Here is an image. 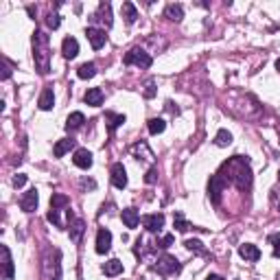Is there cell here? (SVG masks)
Masks as SVG:
<instances>
[{
	"label": "cell",
	"instance_id": "6da1fadb",
	"mask_svg": "<svg viewBox=\"0 0 280 280\" xmlns=\"http://www.w3.org/2000/svg\"><path fill=\"white\" fill-rule=\"evenodd\" d=\"M223 182L234 184L239 190H248L252 186V169H250V160L243 156H234L228 162H223L221 171L217 173Z\"/></svg>",
	"mask_w": 280,
	"mask_h": 280
},
{
	"label": "cell",
	"instance_id": "7a4b0ae2",
	"mask_svg": "<svg viewBox=\"0 0 280 280\" xmlns=\"http://www.w3.org/2000/svg\"><path fill=\"white\" fill-rule=\"evenodd\" d=\"M33 62L40 75H48L51 70V48H48V35L44 31L33 33Z\"/></svg>",
	"mask_w": 280,
	"mask_h": 280
},
{
	"label": "cell",
	"instance_id": "3957f363",
	"mask_svg": "<svg viewBox=\"0 0 280 280\" xmlns=\"http://www.w3.org/2000/svg\"><path fill=\"white\" fill-rule=\"evenodd\" d=\"M44 280H62V254L59 250H48L44 254Z\"/></svg>",
	"mask_w": 280,
	"mask_h": 280
},
{
	"label": "cell",
	"instance_id": "277c9868",
	"mask_svg": "<svg viewBox=\"0 0 280 280\" xmlns=\"http://www.w3.org/2000/svg\"><path fill=\"white\" fill-rule=\"evenodd\" d=\"M125 64L127 66H138V68H149L151 66V55L145 53L142 48H131V51L125 55Z\"/></svg>",
	"mask_w": 280,
	"mask_h": 280
},
{
	"label": "cell",
	"instance_id": "5b68a950",
	"mask_svg": "<svg viewBox=\"0 0 280 280\" xmlns=\"http://www.w3.org/2000/svg\"><path fill=\"white\" fill-rule=\"evenodd\" d=\"M153 270L160 274V276H171V274H178L182 270V265H180V261L173 259V256H162V259L153 265Z\"/></svg>",
	"mask_w": 280,
	"mask_h": 280
},
{
	"label": "cell",
	"instance_id": "8992f818",
	"mask_svg": "<svg viewBox=\"0 0 280 280\" xmlns=\"http://www.w3.org/2000/svg\"><path fill=\"white\" fill-rule=\"evenodd\" d=\"M86 35H88V40H90V44H92V48H94V51L103 48V46H105V42H107V35H105V31H103V29L88 26V29H86Z\"/></svg>",
	"mask_w": 280,
	"mask_h": 280
},
{
	"label": "cell",
	"instance_id": "52a82bcc",
	"mask_svg": "<svg viewBox=\"0 0 280 280\" xmlns=\"http://www.w3.org/2000/svg\"><path fill=\"white\" fill-rule=\"evenodd\" d=\"M226 188V182H223L219 175H212L210 182H208V195H210L212 204H219L221 201V190Z\"/></svg>",
	"mask_w": 280,
	"mask_h": 280
},
{
	"label": "cell",
	"instance_id": "ba28073f",
	"mask_svg": "<svg viewBox=\"0 0 280 280\" xmlns=\"http://www.w3.org/2000/svg\"><path fill=\"white\" fill-rule=\"evenodd\" d=\"M109 248H112V232L101 228L96 234V254H107Z\"/></svg>",
	"mask_w": 280,
	"mask_h": 280
},
{
	"label": "cell",
	"instance_id": "9c48e42d",
	"mask_svg": "<svg viewBox=\"0 0 280 280\" xmlns=\"http://www.w3.org/2000/svg\"><path fill=\"white\" fill-rule=\"evenodd\" d=\"M37 201H40V195H37V190L35 188H31V190H26L24 195H22V199H20V208L24 212H33L37 208Z\"/></svg>",
	"mask_w": 280,
	"mask_h": 280
},
{
	"label": "cell",
	"instance_id": "30bf717a",
	"mask_svg": "<svg viewBox=\"0 0 280 280\" xmlns=\"http://www.w3.org/2000/svg\"><path fill=\"white\" fill-rule=\"evenodd\" d=\"M112 184L116 186V188H120V190L127 186V171H125V167L120 162H116L112 167Z\"/></svg>",
	"mask_w": 280,
	"mask_h": 280
},
{
	"label": "cell",
	"instance_id": "8fae6325",
	"mask_svg": "<svg viewBox=\"0 0 280 280\" xmlns=\"http://www.w3.org/2000/svg\"><path fill=\"white\" fill-rule=\"evenodd\" d=\"M142 223H145V228L149 230V232H160L162 226H164V215H147L142 217Z\"/></svg>",
	"mask_w": 280,
	"mask_h": 280
},
{
	"label": "cell",
	"instance_id": "7c38bea8",
	"mask_svg": "<svg viewBox=\"0 0 280 280\" xmlns=\"http://www.w3.org/2000/svg\"><path fill=\"white\" fill-rule=\"evenodd\" d=\"M37 105H40V109H44V112L53 109V105H55V92H53V88H51V86H46V88L42 90V94H40V101H37Z\"/></svg>",
	"mask_w": 280,
	"mask_h": 280
},
{
	"label": "cell",
	"instance_id": "4fadbf2b",
	"mask_svg": "<svg viewBox=\"0 0 280 280\" xmlns=\"http://www.w3.org/2000/svg\"><path fill=\"white\" fill-rule=\"evenodd\" d=\"M239 254H241V259H245V261H250V263H256L261 259V250L256 248V245H252V243H243L239 248Z\"/></svg>",
	"mask_w": 280,
	"mask_h": 280
},
{
	"label": "cell",
	"instance_id": "5bb4252c",
	"mask_svg": "<svg viewBox=\"0 0 280 280\" xmlns=\"http://www.w3.org/2000/svg\"><path fill=\"white\" fill-rule=\"evenodd\" d=\"M73 162H75V167H79V169H90L92 167V153L88 149H77L73 156Z\"/></svg>",
	"mask_w": 280,
	"mask_h": 280
},
{
	"label": "cell",
	"instance_id": "9a60e30c",
	"mask_svg": "<svg viewBox=\"0 0 280 280\" xmlns=\"http://www.w3.org/2000/svg\"><path fill=\"white\" fill-rule=\"evenodd\" d=\"M62 53L66 59H75L77 55H79V42H77L75 37H66L62 42Z\"/></svg>",
	"mask_w": 280,
	"mask_h": 280
},
{
	"label": "cell",
	"instance_id": "2e32d148",
	"mask_svg": "<svg viewBox=\"0 0 280 280\" xmlns=\"http://www.w3.org/2000/svg\"><path fill=\"white\" fill-rule=\"evenodd\" d=\"M103 90L101 88H90V90L86 92V96H84V101L88 103V105H92V107H98V105H103Z\"/></svg>",
	"mask_w": 280,
	"mask_h": 280
},
{
	"label": "cell",
	"instance_id": "e0dca14e",
	"mask_svg": "<svg viewBox=\"0 0 280 280\" xmlns=\"http://www.w3.org/2000/svg\"><path fill=\"white\" fill-rule=\"evenodd\" d=\"M94 20H101L103 24H105V29L112 26V7H109V2H101V4H98V11H96Z\"/></svg>",
	"mask_w": 280,
	"mask_h": 280
},
{
	"label": "cell",
	"instance_id": "ac0fdd59",
	"mask_svg": "<svg viewBox=\"0 0 280 280\" xmlns=\"http://www.w3.org/2000/svg\"><path fill=\"white\" fill-rule=\"evenodd\" d=\"M0 252H2V267H4L2 276H4V280H11L13 278V261H11V252H9L7 245H2Z\"/></svg>",
	"mask_w": 280,
	"mask_h": 280
},
{
	"label": "cell",
	"instance_id": "d6986e66",
	"mask_svg": "<svg viewBox=\"0 0 280 280\" xmlns=\"http://www.w3.org/2000/svg\"><path fill=\"white\" fill-rule=\"evenodd\" d=\"M120 217H123V223L127 228H136L140 223V215H138V210H136V208H125Z\"/></svg>",
	"mask_w": 280,
	"mask_h": 280
},
{
	"label": "cell",
	"instance_id": "ffe728a7",
	"mask_svg": "<svg viewBox=\"0 0 280 280\" xmlns=\"http://www.w3.org/2000/svg\"><path fill=\"white\" fill-rule=\"evenodd\" d=\"M70 149H75V140L73 138H64V140H59L57 145L53 147V153H55V158H64Z\"/></svg>",
	"mask_w": 280,
	"mask_h": 280
},
{
	"label": "cell",
	"instance_id": "44dd1931",
	"mask_svg": "<svg viewBox=\"0 0 280 280\" xmlns=\"http://www.w3.org/2000/svg\"><path fill=\"white\" fill-rule=\"evenodd\" d=\"M164 18L173 20V22H180L184 18V7L182 4H167V9H164Z\"/></svg>",
	"mask_w": 280,
	"mask_h": 280
},
{
	"label": "cell",
	"instance_id": "7402d4cb",
	"mask_svg": "<svg viewBox=\"0 0 280 280\" xmlns=\"http://www.w3.org/2000/svg\"><path fill=\"white\" fill-rule=\"evenodd\" d=\"M120 13H123V18L127 24H134L136 20H138V9L134 7V2H123V7H120Z\"/></svg>",
	"mask_w": 280,
	"mask_h": 280
},
{
	"label": "cell",
	"instance_id": "603a6c76",
	"mask_svg": "<svg viewBox=\"0 0 280 280\" xmlns=\"http://www.w3.org/2000/svg\"><path fill=\"white\" fill-rule=\"evenodd\" d=\"M84 123H86V116H84V114H81V112H73L68 118H66V129H68V131H75V129H79Z\"/></svg>",
	"mask_w": 280,
	"mask_h": 280
},
{
	"label": "cell",
	"instance_id": "cb8c5ba5",
	"mask_svg": "<svg viewBox=\"0 0 280 280\" xmlns=\"http://www.w3.org/2000/svg\"><path fill=\"white\" fill-rule=\"evenodd\" d=\"M84 230H86V226H84V221H81V219H73V221H70V239L75 241V243H79L81 241V234H84Z\"/></svg>",
	"mask_w": 280,
	"mask_h": 280
},
{
	"label": "cell",
	"instance_id": "d4e9b609",
	"mask_svg": "<svg viewBox=\"0 0 280 280\" xmlns=\"http://www.w3.org/2000/svg\"><path fill=\"white\" fill-rule=\"evenodd\" d=\"M105 120H107V129H109V134H114L120 125L125 123V116L123 114H112V112H107L105 114Z\"/></svg>",
	"mask_w": 280,
	"mask_h": 280
},
{
	"label": "cell",
	"instance_id": "484cf974",
	"mask_svg": "<svg viewBox=\"0 0 280 280\" xmlns=\"http://www.w3.org/2000/svg\"><path fill=\"white\" fill-rule=\"evenodd\" d=\"M103 272H105V276H118V274H123V263L118 259L107 261L105 265H103Z\"/></svg>",
	"mask_w": 280,
	"mask_h": 280
},
{
	"label": "cell",
	"instance_id": "4316f807",
	"mask_svg": "<svg viewBox=\"0 0 280 280\" xmlns=\"http://www.w3.org/2000/svg\"><path fill=\"white\" fill-rule=\"evenodd\" d=\"M77 75H79V79H92V77L96 75V66L92 64V62L81 64V66H79V70H77Z\"/></svg>",
	"mask_w": 280,
	"mask_h": 280
},
{
	"label": "cell",
	"instance_id": "83f0119b",
	"mask_svg": "<svg viewBox=\"0 0 280 280\" xmlns=\"http://www.w3.org/2000/svg\"><path fill=\"white\" fill-rule=\"evenodd\" d=\"M230 142H232V134H230L228 129H219L217 136H215V145L217 147H228Z\"/></svg>",
	"mask_w": 280,
	"mask_h": 280
},
{
	"label": "cell",
	"instance_id": "f1b7e54d",
	"mask_svg": "<svg viewBox=\"0 0 280 280\" xmlns=\"http://www.w3.org/2000/svg\"><path fill=\"white\" fill-rule=\"evenodd\" d=\"M70 204V199L66 195L62 193H53L51 197V208H55V210H59V208H64V206H68Z\"/></svg>",
	"mask_w": 280,
	"mask_h": 280
},
{
	"label": "cell",
	"instance_id": "f546056e",
	"mask_svg": "<svg viewBox=\"0 0 280 280\" xmlns=\"http://www.w3.org/2000/svg\"><path fill=\"white\" fill-rule=\"evenodd\" d=\"M164 127H167V123H164L162 118H151V120H149V134H153V136L162 134Z\"/></svg>",
	"mask_w": 280,
	"mask_h": 280
},
{
	"label": "cell",
	"instance_id": "4dcf8cb0",
	"mask_svg": "<svg viewBox=\"0 0 280 280\" xmlns=\"http://www.w3.org/2000/svg\"><path fill=\"white\" fill-rule=\"evenodd\" d=\"M184 245H186V248H188L190 252H197V254H206V250H204V245H201V241H197V239H188Z\"/></svg>",
	"mask_w": 280,
	"mask_h": 280
},
{
	"label": "cell",
	"instance_id": "1f68e13d",
	"mask_svg": "<svg viewBox=\"0 0 280 280\" xmlns=\"http://www.w3.org/2000/svg\"><path fill=\"white\" fill-rule=\"evenodd\" d=\"M175 228H178L180 232H188V230L193 228V226H190V223H186V221H184L182 212H178V215H175Z\"/></svg>",
	"mask_w": 280,
	"mask_h": 280
},
{
	"label": "cell",
	"instance_id": "d6a6232c",
	"mask_svg": "<svg viewBox=\"0 0 280 280\" xmlns=\"http://www.w3.org/2000/svg\"><path fill=\"white\" fill-rule=\"evenodd\" d=\"M59 22H62V20H59V13H48V18H46V24H48V29H57V26H59Z\"/></svg>",
	"mask_w": 280,
	"mask_h": 280
},
{
	"label": "cell",
	"instance_id": "836d02e7",
	"mask_svg": "<svg viewBox=\"0 0 280 280\" xmlns=\"http://www.w3.org/2000/svg\"><path fill=\"white\" fill-rule=\"evenodd\" d=\"M270 241L274 243V256H278L280 259V234H272Z\"/></svg>",
	"mask_w": 280,
	"mask_h": 280
},
{
	"label": "cell",
	"instance_id": "e575fe53",
	"mask_svg": "<svg viewBox=\"0 0 280 280\" xmlns=\"http://www.w3.org/2000/svg\"><path fill=\"white\" fill-rule=\"evenodd\" d=\"M173 243V234H164V237L160 239V241H158V248H169V245H171Z\"/></svg>",
	"mask_w": 280,
	"mask_h": 280
},
{
	"label": "cell",
	"instance_id": "d590c367",
	"mask_svg": "<svg viewBox=\"0 0 280 280\" xmlns=\"http://www.w3.org/2000/svg\"><path fill=\"white\" fill-rule=\"evenodd\" d=\"M48 221L55 223V226H62V221H59V210L51 208V212H48Z\"/></svg>",
	"mask_w": 280,
	"mask_h": 280
},
{
	"label": "cell",
	"instance_id": "8d00e7d4",
	"mask_svg": "<svg viewBox=\"0 0 280 280\" xmlns=\"http://www.w3.org/2000/svg\"><path fill=\"white\" fill-rule=\"evenodd\" d=\"M24 184H26V175L24 173H18L13 178V186H15V188H20V186H24Z\"/></svg>",
	"mask_w": 280,
	"mask_h": 280
},
{
	"label": "cell",
	"instance_id": "74e56055",
	"mask_svg": "<svg viewBox=\"0 0 280 280\" xmlns=\"http://www.w3.org/2000/svg\"><path fill=\"white\" fill-rule=\"evenodd\" d=\"M156 175H158V171H156V169H149V171H147L145 182H147V184H153V182H156Z\"/></svg>",
	"mask_w": 280,
	"mask_h": 280
},
{
	"label": "cell",
	"instance_id": "f35d334b",
	"mask_svg": "<svg viewBox=\"0 0 280 280\" xmlns=\"http://www.w3.org/2000/svg\"><path fill=\"white\" fill-rule=\"evenodd\" d=\"M145 96H153V84L149 81V84H147V90H145Z\"/></svg>",
	"mask_w": 280,
	"mask_h": 280
},
{
	"label": "cell",
	"instance_id": "ab89813d",
	"mask_svg": "<svg viewBox=\"0 0 280 280\" xmlns=\"http://www.w3.org/2000/svg\"><path fill=\"white\" fill-rule=\"evenodd\" d=\"M206 280H223V278H221V276H208Z\"/></svg>",
	"mask_w": 280,
	"mask_h": 280
},
{
	"label": "cell",
	"instance_id": "60d3db41",
	"mask_svg": "<svg viewBox=\"0 0 280 280\" xmlns=\"http://www.w3.org/2000/svg\"><path fill=\"white\" fill-rule=\"evenodd\" d=\"M276 68H278V73H280V59H278V62H276Z\"/></svg>",
	"mask_w": 280,
	"mask_h": 280
},
{
	"label": "cell",
	"instance_id": "b9f144b4",
	"mask_svg": "<svg viewBox=\"0 0 280 280\" xmlns=\"http://www.w3.org/2000/svg\"><path fill=\"white\" fill-rule=\"evenodd\" d=\"M278 210H280V206H278Z\"/></svg>",
	"mask_w": 280,
	"mask_h": 280
}]
</instances>
